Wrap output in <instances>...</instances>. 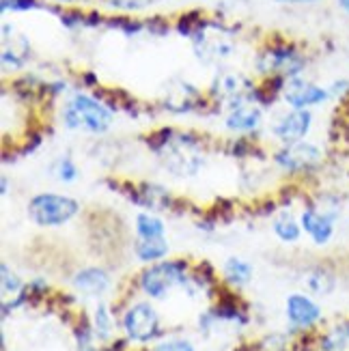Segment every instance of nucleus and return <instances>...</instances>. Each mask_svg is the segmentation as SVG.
<instances>
[{
    "instance_id": "f257e3e1",
    "label": "nucleus",
    "mask_w": 349,
    "mask_h": 351,
    "mask_svg": "<svg viewBox=\"0 0 349 351\" xmlns=\"http://www.w3.org/2000/svg\"><path fill=\"white\" fill-rule=\"evenodd\" d=\"M63 119L69 130H88L91 134H104L112 123V112L93 97L75 95L67 104Z\"/></svg>"
},
{
    "instance_id": "f03ea898",
    "label": "nucleus",
    "mask_w": 349,
    "mask_h": 351,
    "mask_svg": "<svg viewBox=\"0 0 349 351\" xmlns=\"http://www.w3.org/2000/svg\"><path fill=\"white\" fill-rule=\"evenodd\" d=\"M80 211L78 201L63 194H37L28 203V218L39 226H60Z\"/></svg>"
},
{
    "instance_id": "7ed1b4c3",
    "label": "nucleus",
    "mask_w": 349,
    "mask_h": 351,
    "mask_svg": "<svg viewBox=\"0 0 349 351\" xmlns=\"http://www.w3.org/2000/svg\"><path fill=\"white\" fill-rule=\"evenodd\" d=\"M184 274H186V265L181 261L158 263L143 271L141 289L149 298H164L177 282H184Z\"/></svg>"
},
{
    "instance_id": "20e7f679",
    "label": "nucleus",
    "mask_w": 349,
    "mask_h": 351,
    "mask_svg": "<svg viewBox=\"0 0 349 351\" xmlns=\"http://www.w3.org/2000/svg\"><path fill=\"white\" fill-rule=\"evenodd\" d=\"M123 328L130 339L139 341V343H147L160 332V317L151 304L141 302L125 313Z\"/></svg>"
},
{
    "instance_id": "39448f33",
    "label": "nucleus",
    "mask_w": 349,
    "mask_h": 351,
    "mask_svg": "<svg viewBox=\"0 0 349 351\" xmlns=\"http://www.w3.org/2000/svg\"><path fill=\"white\" fill-rule=\"evenodd\" d=\"M282 95H285V101L291 104L293 108L309 110L311 106L324 104L330 97V90L320 86V84L302 80V78H291L289 82H287Z\"/></svg>"
},
{
    "instance_id": "423d86ee",
    "label": "nucleus",
    "mask_w": 349,
    "mask_h": 351,
    "mask_svg": "<svg viewBox=\"0 0 349 351\" xmlns=\"http://www.w3.org/2000/svg\"><path fill=\"white\" fill-rule=\"evenodd\" d=\"M335 222H337V213L320 211L317 207L304 209L300 216L302 231H304L317 246H326L332 239V235H335Z\"/></svg>"
},
{
    "instance_id": "0eeeda50",
    "label": "nucleus",
    "mask_w": 349,
    "mask_h": 351,
    "mask_svg": "<svg viewBox=\"0 0 349 351\" xmlns=\"http://www.w3.org/2000/svg\"><path fill=\"white\" fill-rule=\"evenodd\" d=\"M276 162L289 171H304V169H313V166L322 162V151L315 145L298 141V143H291L289 147H285L276 156Z\"/></svg>"
},
{
    "instance_id": "6e6552de",
    "label": "nucleus",
    "mask_w": 349,
    "mask_h": 351,
    "mask_svg": "<svg viewBox=\"0 0 349 351\" xmlns=\"http://www.w3.org/2000/svg\"><path fill=\"white\" fill-rule=\"evenodd\" d=\"M287 319L291 322V326L306 330V328H313L322 319V308H320V304L313 302L309 295L293 293L287 298Z\"/></svg>"
},
{
    "instance_id": "1a4fd4ad",
    "label": "nucleus",
    "mask_w": 349,
    "mask_h": 351,
    "mask_svg": "<svg viewBox=\"0 0 349 351\" xmlns=\"http://www.w3.org/2000/svg\"><path fill=\"white\" fill-rule=\"evenodd\" d=\"M311 123H313V114L309 110L296 108L293 112H289L278 121L274 132L282 143L291 145V143H298V141L304 138L306 132L311 130Z\"/></svg>"
},
{
    "instance_id": "9d476101",
    "label": "nucleus",
    "mask_w": 349,
    "mask_h": 351,
    "mask_svg": "<svg viewBox=\"0 0 349 351\" xmlns=\"http://www.w3.org/2000/svg\"><path fill=\"white\" fill-rule=\"evenodd\" d=\"M73 287L84 295H101V293L108 291L110 278H108V274H106L104 269L86 267V269L78 271L73 276Z\"/></svg>"
},
{
    "instance_id": "9b49d317",
    "label": "nucleus",
    "mask_w": 349,
    "mask_h": 351,
    "mask_svg": "<svg viewBox=\"0 0 349 351\" xmlns=\"http://www.w3.org/2000/svg\"><path fill=\"white\" fill-rule=\"evenodd\" d=\"M304 67V60H302L293 50L289 48H278L272 54H267V69H276L285 75H298V71H302Z\"/></svg>"
},
{
    "instance_id": "f8f14e48",
    "label": "nucleus",
    "mask_w": 349,
    "mask_h": 351,
    "mask_svg": "<svg viewBox=\"0 0 349 351\" xmlns=\"http://www.w3.org/2000/svg\"><path fill=\"white\" fill-rule=\"evenodd\" d=\"M169 252V243H166L164 237H154V239H141L136 243V254H139L141 261H160L162 256H166Z\"/></svg>"
},
{
    "instance_id": "ddd939ff",
    "label": "nucleus",
    "mask_w": 349,
    "mask_h": 351,
    "mask_svg": "<svg viewBox=\"0 0 349 351\" xmlns=\"http://www.w3.org/2000/svg\"><path fill=\"white\" fill-rule=\"evenodd\" d=\"M261 112L254 108H235L231 117L226 119V125L231 130H252L259 125Z\"/></svg>"
},
{
    "instance_id": "4468645a",
    "label": "nucleus",
    "mask_w": 349,
    "mask_h": 351,
    "mask_svg": "<svg viewBox=\"0 0 349 351\" xmlns=\"http://www.w3.org/2000/svg\"><path fill=\"white\" fill-rule=\"evenodd\" d=\"M224 276L231 285H246L252 278V267L241 258H229L224 263Z\"/></svg>"
},
{
    "instance_id": "2eb2a0df",
    "label": "nucleus",
    "mask_w": 349,
    "mask_h": 351,
    "mask_svg": "<svg viewBox=\"0 0 349 351\" xmlns=\"http://www.w3.org/2000/svg\"><path fill=\"white\" fill-rule=\"evenodd\" d=\"M274 233L278 235V239L291 243V241H298L300 239V235H302V224L293 216H289V213H282V216L276 218V222H274Z\"/></svg>"
},
{
    "instance_id": "dca6fc26",
    "label": "nucleus",
    "mask_w": 349,
    "mask_h": 351,
    "mask_svg": "<svg viewBox=\"0 0 349 351\" xmlns=\"http://www.w3.org/2000/svg\"><path fill=\"white\" fill-rule=\"evenodd\" d=\"M322 347H324V351H349V322L328 332L324 337Z\"/></svg>"
},
{
    "instance_id": "f3484780",
    "label": "nucleus",
    "mask_w": 349,
    "mask_h": 351,
    "mask_svg": "<svg viewBox=\"0 0 349 351\" xmlns=\"http://www.w3.org/2000/svg\"><path fill=\"white\" fill-rule=\"evenodd\" d=\"M136 233L141 239H154V237H164V222L160 218L149 216V213H141L136 218Z\"/></svg>"
},
{
    "instance_id": "a211bd4d",
    "label": "nucleus",
    "mask_w": 349,
    "mask_h": 351,
    "mask_svg": "<svg viewBox=\"0 0 349 351\" xmlns=\"http://www.w3.org/2000/svg\"><path fill=\"white\" fill-rule=\"evenodd\" d=\"M309 289L317 295H328L335 289V276L326 269H317L309 276Z\"/></svg>"
},
{
    "instance_id": "6ab92c4d",
    "label": "nucleus",
    "mask_w": 349,
    "mask_h": 351,
    "mask_svg": "<svg viewBox=\"0 0 349 351\" xmlns=\"http://www.w3.org/2000/svg\"><path fill=\"white\" fill-rule=\"evenodd\" d=\"M106 5L112 9H121V11H139L149 7L154 0H104Z\"/></svg>"
},
{
    "instance_id": "aec40b11",
    "label": "nucleus",
    "mask_w": 349,
    "mask_h": 351,
    "mask_svg": "<svg viewBox=\"0 0 349 351\" xmlns=\"http://www.w3.org/2000/svg\"><path fill=\"white\" fill-rule=\"evenodd\" d=\"M20 289H22V280L15 276L7 265H3V291L15 293V291H20Z\"/></svg>"
},
{
    "instance_id": "412c9836",
    "label": "nucleus",
    "mask_w": 349,
    "mask_h": 351,
    "mask_svg": "<svg viewBox=\"0 0 349 351\" xmlns=\"http://www.w3.org/2000/svg\"><path fill=\"white\" fill-rule=\"evenodd\" d=\"M95 330H97L99 337H104V339L110 334V315H108V311H106L104 306H99L97 313H95Z\"/></svg>"
},
{
    "instance_id": "4be33fe9",
    "label": "nucleus",
    "mask_w": 349,
    "mask_h": 351,
    "mask_svg": "<svg viewBox=\"0 0 349 351\" xmlns=\"http://www.w3.org/2000/svg\"><path fill=\"white\" fill-rule=\"evenodd\" d=\"M154 351H194V347L188 341H169V343L158 345Z\"/></svg>"
},
{
    "instance_id": "5701e85b",
    "label": "nucleus",
    "mask_w": 349,
    "mask_h": 351,
    "mask_svg": "<svg viewBox=\"0 0 349 351\" xmlns=\"http://www.w3.org/2000/svg\"><path fill=\"white\" fill-rule=\"evenodd\" d=\"M58 177L63 179V181H73L75 177H78V169L73 166V162L69 160H63L58 166Z\"/></svg>"
},
{
    "instance_id": "b1692460",
    "label": "nucleus",
    "mask_w": 349,
    "mask_h": 351,
    "mask_svg": "<svg viewBox=\"0 0 349 351\" xmlns=\"http://www.w3.org/2000/svg\"><path fill=\"white\" fill-rule=\"evenodd\" d=\"M35 7V0H3V11H24Z\"/></svg>"
},
{
    "instance_id": "393cba45",
    "label": "nucleus",
    "mask_w": 349,
    "mask_h": 351,
    "mask_svg": "<svg viewBox=\"0 0 349 351\" xmlns=\"http://www.w3.org/2000/svg\"><path fill=\"white\" fill-rule=\"evenodd\" d=\"M330 90V95H343L345 90H349V82H337L332 88H328Z\"/></svg>"
},
{
    "instance_id": "a878e982",
    "label": "nucleus",
    "mask_w": 349,
    "mask_h": 351,
    "mask_svg": "<svg viewBox=\"0 0 349 351\" xmlns=\"http://www.w3.org/2000/svg\"><path fill=\"white\" fill-rule=\"evenodd\" d=\"M282 5H306V3H320V0H276Z\"/></svg>"
},
{
    "instance_id": "bb28decb",
    "label": "nucleus",
    "mask_w": 349,
    "mask_h": 351,
    "mask_svg": "<svg viewBox=\"0 0 349 351\" xmlns=\"http://www.w3.org/2000/svg\"><path fill=\"white\" fill-rule=\"evenodd\" d=\"M339 7L349 15V0H339Z\"/></svg>"
},
{
    "instance_id": "cd10ccee",
    "label": "nucleus",
    "mask_w": 349,
    "mask_h": 351,
    "mask_svg": "<svg viewBox=\"0 0 349 351\" xmlns=\"http://www.w3.org/2000/svg\"><path fill=\"white\" fill-rule=\"evenodd\" d=\"M54 3H78V0H54Z\"/></svg>"
}]
</instances>
